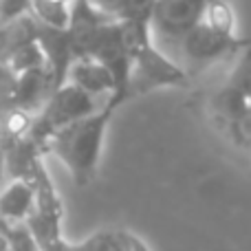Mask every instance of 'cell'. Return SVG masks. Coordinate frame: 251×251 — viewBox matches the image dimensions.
Masks as SVG:
<instances>
[{"instance_id":"obj_15","label":"cell","mask_w":251,"mask_h":251,"mask_svg":"<svg viewBox=\"0 0 251 251\" xmlns=\"http://www.w3.org/2000/svg\"><path fill=\"white\" fill-rule=\"evenodd\" d=\"M156 0H124L119 20H146L150 22V13Z\"/></svg>"},{"instance_id":"obj_4","label":"cell","mask_w":251,"mask_h":251,"mask_svg":"<svg viewBox=\"0 0 251 251\" xmlns=\"http://www.w3.org/2000/svg\"><path fill=\"white\" fill-rule=\"evenodd\" d=\"M106 101L95 100V97L86 95L84 91H79L77 86L64 82L60 88H55V91L47 97L42 108L33 115L31 128H29V139L44 154V143L49 141V137H51L53 132L66 128L69 124L77 122V119H82V117L93 115L95 110H100Z\"/></svg>"},{"instance_id":"obj_11","label":"cell","mask_w":251,"mask_h":251,"mask_svg":"<svg viewBox=\"0 0 251 251\" xmlns=\"http://www.w3.org/2000/svg\"><path fill=\"white\" fill-rule=\"evenodd\" d=\"M73 0H31L29 13L38 25L51 29H66L71 20Z\"/></svg>"},{"instance_id":"obj_18","label":"cell","mask_w":251,"mask_h":251,"mask_svg":"<svg viewBox=\"0 0 251 251\" xmlns=\"http://www.w3.org/2000/svg\"><path fill=\"white\" fill-rule=\"evenodd\" d=\"M93 9H97L100 13H104L110 20H119L124 9V0H88Z\"/></svg>"},{"instance_id":"obj_14","label":"cell","mask_w":251,"mask_h":251,"mask_svg":"<svg viewBox=\"0 0 251 251\" xmlns=\"http://www.w3.org/2000/svg\"><path fill=\"white\" fill-rule=\"evenodd\" d=\"M13 86H16V73L0 62V115L13 108Z\"/></svg>"},{"instance_id":"obj_6","label":"cell","mask_w":251,"mask_h":251,"mask_svg":"<svg viewBox=\"0 0 251 251\" xmlns=\"http://www.w3.org/2000/svg\"><path fill=\"white\" fill-rule=\"evenodd\" d=\"M209 0H156L150 13V33L156 44H178V40L203 20Z\"/></svg>"},{"instance_id":"obj_5","label":"cell","mask_w":251,"mask_h":251,"mask_svg":"<svg viewBox=\"0 0 251 251\" xmlns=\"http://www.w3.org/2000/svg\"><path fill=\"white\" fill-rule=\"evenodd\" d=\"M176 47L181 51V66L192 77L194 71L212 69L214 64H221V62H234L240 53L247 51L249 40L236 33H221L199 22L178 40Z\"/></svg>"},{"instance_id":"obj_16","label":"cell","mask_w":251,"mask_h":251,"mask_svg":"<svg viewBox=\"0 0 251 251\" xmlns=\"http://www.w3.org/2000/svg\"><path fill=\"white\" fill-rule=\"evenodd\" d=\"M82 247H84V251H119L117 238H115V229L97 231V234L88 236L82 243Z\"/></svg>"},{"instance_id":"obj_10","label":"cell","mask_w":251,"mask_h":251,"mask_svg":"<svg viewBox=\"0 0 251 251\" xmlns=\"http://www.w3.org/2000/svg\"><path fill=\"white\" fill-rule=\"evenodd\" d=\"M35 209V192L25 181L0 185V223H25Z\"/></svg>"},{"instance_id":"obj_19","label":"cell","mask_w":251,"mask_h":251,"mask_svg":"<svg viewBox=\"0 0 251 251\" xmlns=\"http://www.w3.org/2000/svg\"><path fill=\"white\" fill-rule=\"evenodd\" d=\"M0 251H7V243H4L2 236H0Z\"/></svg>"},{"instance_id":"obj_1","label":"cell","mask_w":251,"mask_h":251,"mask_svg":"<svg viewBox=\"0 0 251 251\" xmlns=\"http://www.w3.org/2000/svg\"><path fill=\"white\" fill-rule=\"evenodd\" d=\"M117 108L119 106L108 100L100 110L53 132L44 143V154L55 156L79 187H86L95 178L104 152L106 130Z\"/></svg>"},{"instance_id":"obj_17","label":"cell","mask_w":251,"mask_h":251,"mask_svg":"<svg viewBox=\"0 0 251 251\" xmlns=\"http://www.w3.org/2000/svg\"><path fill=\"white\" fill-rule=\"evenodd\" d=\"M31 0H0V26L29 13Z\"/></svg>"},{"instance_id":"obj_8","label":"cell","mask_w":251,"mask_h":251,"mask_svg":"<svg viewBox=\"0 0 251 251\" xmlns=\"http://www.w3.org/2000/svg\"><path fill=\"white\" fill-rule=\"evenodd\" d=\"M66 82L100 101L115 97V79L110 75V71L101 62L93 60L88 55L75 57L71 62L69 71H66Z\"/></svg>"},{"instance_id":"obj_9","label":"cell","mask_w":251,"mask_h":251,"mask_svg":"<svg viewBox=\"0 0 251 251\" xmlns=\"http://www.w3.org/2000/svg\"><path fill=\"white\" fill-rule=\"evenodd\" d=\"M51 95V84L44 66L29 69L25 73L16 75V86H13V108H20L25 113L35 115L47 97Z\"/></svg>"},{"instance_id":"obj_3","label":"cell","mask_w":251,"mask_h":251,"mask_svg":"<svg viewBox=\"0 0 251 251\" xmlns=\"http://www.w3.org/2000/svg\"><path fill=\"white\" fill-rule=\"evenodd\" d=\"M205 113L209 124L221 132L231 146L247 152L251 141V95L247 51L234 60L231 73L216 84L205 101Z\"/></svg>"},{"instance_id":"obj_7","label":"cell","mask_w":251,"mask_h":251,"mask_svg":"<svg viewBox=\"0 0 251 251\" xmlns=\"http://www.w3.org/2000/svg\"><path fill=\"white\" fill-rule=\"evenodd\" d=\"M35 40L40 44V51L44 55V69L49 75L51 93L66 82V71L71 62L75 60L73 42L66 29H51L35 22Z\"/></svg>"},{"instance_id":"obj_12","label":"cell","mask_w":251,"mask_h":251,"mask_svg":"<svg viewBox=\"0 0 251 251\" xmlns=\"http://www.w3.org/2000/svg\"><path fill=\"white\" fill-rule=\"evenodd\" d=\"M4 66H7L11 73H25L29 69H38V66H44V55L40 51L38 40H31V42H25L20 47L11 49L9 53H4L0 57Z\"/></svg>"},{"instance_id":"obj_20","label":"cell","mask_w":251,"mask_h":251,"mask_svg":"<svg viewBox=\"0 0 251 251\" xmlns=\"http://www.w3.org/2000/svg\"><path fill=\"white\" fill-rule=\"evenodd\" d=\"M4 183V172H2V161H0V185Z\"/></svg>"},{"instance_id":"obj_13","label":"cell","mask_w":251,"mask_h":251,"mask_svg":"<svg viewBox=\"0 0 251 251\" xmlns=\"http://www.w3.org/2000/svg\"><path fill=\"white\" fill-rule=\"evenodd\" d=\"M201 22L221 33H236V13L227 0H209Z\"/></svg>"},{"instance_id":"obj_2","label":"cell","mask_w":251,"mask_h":251,"mask_svg":"<svg viewBox=\"0 0 251 251\" xmlns=\"http://www.w3.org/2000/svg\"><path fill=\"white\" fill-rule=\"evenodd\" d=\"M122 25L130 49L128 100L148 95L159 88H181L190 84V75L181 66V62L172 60L152 40L150 22L122 20Z\"/></svg>"}]
</instances>
